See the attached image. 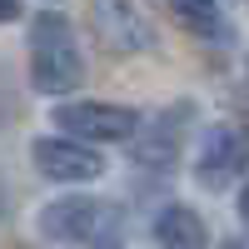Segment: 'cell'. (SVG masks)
Returning <instances> with one entry per match:
<instances>
[{
	"instance_id": "obj_1",
	"label": "cell",
	"mask_w": 249,
	"mask_h": 249,
	"mask_svg": "<svg viewBox=\"0 0 249 249\" xmlns=\"http://www.w3.org/2000/svg\"><path fill=\"white\" fill-rule=\"evenodd\" d=\"M40 230H45V239L75 249H124L130 214H124V204L100 195H65L40 210Z\"/></svg>"
},
{
	"instance_id": "obj_2",
	"label": "cell",
	"mask_w": 249,
	"mask_h": 249,
	"mask_svg": "<svg viewBox=\"0 0 249 249\" xmlns=\"http://www.w3.org/2000/svg\"><path fill=\"white\" fill-rule=\"evenodd\" d=\"M80 80H85V60H80V45H75V30L65 15H35L30 25V85L40 95H70Z\"/></svg>"
},
{
	"instance_id": "obj_3",
	"label": "cell",
	"mask_w": 249,
	"mask_h": 249,
	"mask_svg": "<svg viewBox=\"0 0 249 249\" xmlns=\"http://www.w3.org/2000/svg\"><path fill=\"white\" fill-rule=\"evenodd\" d=\"M190 100H179V105L170 110H160L150 120H135V130H130V160L144 164V170H170V164L179 160V144H184V130H190Z\"/></svg>"
},
{
	"instance_id": "obj_4",
	"label": "cell",
	"mask_w": 249,
	"mask_h": 249,
	"mask_svg": "<svg viewBox=\"0 0 249 249\" xmlns=\"http://www.w3.org/2000/svg\"><path fill=\"white\" fill-rule=\"evenodd\" d=\"M135 110L130 105H110V100H75V105H55L60 135L85 140V144H120L135 130Z\"/></svg>"
},
{
	"instance_id": "obj_5",
	"label": "cell",
	"mask_w": 249,
	"mask_h": 249,
	"mask_svg": "<svg viewBox=\"0 0 249 249\" xmlns=\"http://www.w3.org/2000/svg\"><path fill=\"white\" fill-rule=\"evenodd\" d=\"M90 30L110 55L155 50V25L135 10V0H90Z\"/></svg>"
},
{
	"instance_id": "obj_6",
	"label": "cell",
	"mask_w": 249,
	"mask_h": 249,
	"mask_svg": "<svg viewBox=\"0 0 249 249\" xmlns=\"http://www.w3.org/2000/svg\"><path fill=\"white\" fill-rule=\"evenodd\" d=\"M30 160L35 170L55 179V184H80V179H100L105 175V155L85 140H70V135H40L30 144Z\"/></svg>"
},
{
	"instance_id": "obj_7",
	"label": "cell",
	"mask_w": 249,
	"mask_h": 249,
	"mask_svg": "<svg viewBox=\"0 0 249 249\" xmlns=\"http://www.w3.org/2000/svg\"><path fill=\"white\" fill-rule=\"evenodd\" d=\"M244 175V135L234 124H214L199 144V160H195V179L204 190H230V184Z\"/></svg>"
},
{
	"instance_id": "obj_8",
	"label": "cell",
	"mask_w": 249,
	"mask_h": 249,
	"mask_svg": "<svg viewBox=\"0 0 249 249\" xmlns=\"http://www.w3.org/2000/svg\"><path fill=\"white\" fill-rule=\"evenodd\" d=\"M204 219L190 210V204H164L155 214V244L160 249H204Z\"/></svg>"
},
{
	"instance_id": "obj_9",
	"label": "cell",
	"mask_w": 249,
	"mask_h": 249,
	"mask_svg": "<svg viewBox=\"0 0 249 249\" xmlns=\"http://www.w3.org/2000/svg\"><path fill=\"white\" fill-rule=\"evenodd\" d=\"M155 5L190 35H224V15H219L214 0H155Z\"/></svg>"
},
{
	"instance_id": "obj_10",
	"label": "cell",
	"mask_w": 249,
	"mask_h": 249,
	"mask_svg": "<svg viewBox=\"0 0 249 249\" xmlns=\"http://www.w3.org/2000/svg\"><path fill=\"white\" fill-rule=\"evenodd\" d=\"M15 15H20V0H0V25H10Z\"/></svg>"
},
{
	"instance_id": "obj_11",
	"label": "cell",
	"mask_w": 249,
	"mask_h": 249,
	"mask_svg": "<svg viewBox=\"0 0 249 249\" xmlns=\"http://www.w3.org/2000/svg\"><path fill=\"white\" fill-rule=\"evenodd\" d=\"M224 249H244V244H239V239H230V244H224Z\"/></svg>"
}]
</instances>
